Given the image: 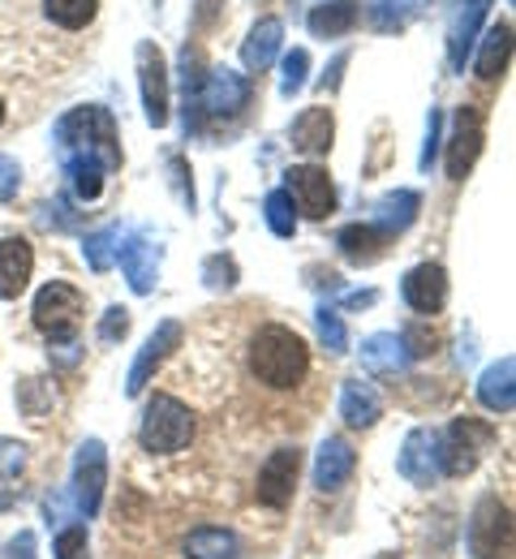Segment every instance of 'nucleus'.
Returning <instances> with one entry per match:
<instances>
[{
    "instance_id": "obj_8",
    "label": "nucleus",
    "mask_w": 516,
    "mask_h": 559,
    "mask_svg": "<svg viewBox=\"0 0 516 559\" xmlns=\"http://www.w3.org/2000/svg\"><path fill=\"white\" fill-rule=\"evenodd\" d=\"M396 469L413 487H435V478H440V430H431V426L409 430V439L396 456Z\"/></svg>"
},
{
    "instance_id": "obj_1",
    "label": "nucleus",
    "mask_w": 516,
    "mask_h": 559,
    "mask_svg": "<svg viewBox=\"0 0 516 559\" xmlns=\"http://www.w3.org/2000/svg\"><path fill=\"white\" fill-rule=\"evenodd\" d=\"M52 142H57V155H61V164H65V177L74 181L77 199H82V203L99 199L104 177L121 168V142H117L112 112L99 108V104L74 108L70 117L57 121Z\"/></svg>"
},
{
    "instance_id": "obj_20",
    "label": "nucleus",
    "mask_w": 516,
    "mask_h": 559,
    "mask_svg": "<svg viewBox=\"0 0 516 559\" xmlns=\"http://www.w3.org/2000/svg\"><path fill=\"white\" fill-rule=\"evenodd\" d=\"M117 259H121V267H125V280H130V288L134 293H151V284H155V259H159V250L151 246L143 233H134L125 246H117Z\"/></svg>"
},
{
    "instance_id": "obj_42",
    "label": "nucleus",
    "mask_w": 516,
    "mask_h": 559,
    "mask_svg": "<svg viewBox=\"0 0 516 559\" xmlns=\"http://www.w3.org/2000/svg\"><path fill=\"white\" fill-rule=\"evenodd\" d=\"M440 126H443V117H440V112H431V130H427V151H422V168H431V159H435V142H440Z\"/></svg>"
},
{
    "instance_id": "obj_18",
    "label": "nucleus",
    "mask_w": 516,
    "mask_h": 559,
    "mask_svg": "<svg viewBox=\"0 0 516 559\" xmlns=\"http://www.w3.org/2000/svg\"><path fill=\"white\" fill-rule=\"evenodd\" d=\"M332 134H336V121L327 108H305L293 121L289 139H293V151L301 155H327L332 151Z\"/></svg>"
},
{
    "instance_id": "obj_43",
    "label": "nucleus",
    "mask_w": 516,
    "mask_h": 559,
    "mask_svg": "<svg viewBox=\"0 0 516 559\" xmlns=\"http://www.w3.org/2000/svg\"><path fill=\"white\" fill-rule=\"evenodd\" d=\"M370 301H374V293H353L349 297V306H370Z\"/></svg>"
},
{
    "instance_id": "obj_29",
    "label": "nucleus",
    "mask_w": 516,
    "mask_h": 559,
    "mask_svg": "<svg viewBox=\"0 0 516 559\" xmlns=\"http://www.w3.org/2000/svg\"><path fill=\"white\" fill-rule=\"evenodd\" d=\"M241 556V547H237V538L228 534V530H194L190 538H185V559H237Z\"/></svg>"
},
{
    "instance_id": "obj_30",
    "label": "nucleus",
    "mask_w": 516,
    "mask_h": 559,
    "mask_svg": "<svg viewBox=\"0 0 516 559\" xmlns=\"http://www.w3.org/2000/svg\"><path fill=\"white\" fill-rule=\"evenodd\" d=\"M95 9H99V0H44V13L65 31H82L95 17Z\"/></svg>"
},
{
    "instance_id": "obj_16",
    "label": "nucleus",
    "mask_w": 516,
    "mask_h": 559,
    "mask_svg": "<svg viewBox=\"0 0 516 559\" xmlns=\"http://www.w3.org/2000/svg\"><path fill=\"white\" fill-rule=\"evenodd\" d=\"M35 272V250L26 237H4L0 241V301H13L17 293H26Z\"/></svg>"
},
{
    "instance_id": "obj_40",
    "label": "nucleus",
    "mask_w": 516,
    "mask_h": 559,
    "mask_svg": "<svg viewBox=\"0 0 516 559\" xmlns=\"http://www.w3.org/2000/svg\"><path fill=\"white\" fill-rule=\"evenodd\" d=\"M203 276H207V284H212V288H220V284L228 288V284L237 280V263H232V259H220V254H216V259H207Z\"/></svg>"
},
{
    "instance_id": "obj_11",
    "label": "nucleus",
    "mask_w": 516,
    "mask_h": 559,
    "mask_svg": "<svg viewBox=\"0 0 516 559\" xmlns=\"http://www.w3.org/2000/svg\"><path fill=\"white\" fill-rule=\"evenodd\" d=\"M139 78H143V108H147V121L159 130L168 126V66H164V52L155 44H139Z\"/></svg>"
},
{
    "instance_id": "obj_5",
    "label": "nucleus",
    "mask_w": 516,
    "mask_h": 559,
    "mask_svg": "<svg viewBox=\"0 0 516 559\" xmlns=\"http://www.w3.org/2000/svg\"><path fill=\"white\" fill-rule=\"evenodd\" d=\"M82 310H86V301H82V293H77L74 284L52 280V284L39 288L31 314H35V328H39L52 345H65V341H74L77 323H82Z\"/></svg>"
},
{
    "instance_id": "obj_12",
    "label": "nucleus",
    "mask_w": 516,
    "mask_h": 559,
    "mask_svg": "<svg viewBox=\"0 0 516 559\" xmlns=\"http://www.w3.org/2000/svg\"><path fill=\"white\" fill-rule=\"evenodd\" d=\"M181 336H185V332H181V323H172V319L151 332L143 353H139V361H134V370H130V379H125V392H130V396H143V388L151 383V374L159 370V361L172 349H181Z\"/></svg>"
},
{
    "instance_id": "obj_24",
    "label": "nucleus",
    "mask_w": 516,
    "mask_h": 559,
    "mask_svg": "<svg viewBox=\"0 0 516 559\" xmlns=\"http://www.w3.org/2000/svg\"><path fill=\"white\" fill-rule=\"evenodd\" d=\"M358 17H362V4L358 0H332V4H319L310 13V31L319 39H336V35H349L358 26Z\"/></svg>"
},
{
    "instance_id": "obj_10",
    "label": "nucleus",
    "mask_w": 516,
    "mask_h": 559,
    "mask_svg": "<svg viewBox=\"0 0 516 559\" xmlns=\"http://www.w3.org/2000/svg\"><path fill=\"white\" fill-rule=\"evenodd\" d=\"M289 199H293L297 211L310 215V219L332 215V207H336V186H332L327 168H314V164L289 168Z\"/></svg>"
},
{
    "instance_id": "obj_27",
    "label": "nucleus",
    "mask_w": 516,
    "mask_h": 559,
    "mask_svg": "<svg viewBox=\"0 0 516 559\" xmlns=\"http://www.w3.org/2000/svg\"><path fill=\"white\" fill-rule=\"evenodd\" d=\"M418 207H422L418 190H396V194H387V199L374 207V228H383V233H405V228L418 219Z\"/></svg>"
},
{
    "instance_id": "obj_44",
    "label": "nucleus",
    "mask_w": 516,
    "mask_h": 559,
    "mask_svg": "<svg viewBox=\"0 0 516 559\" xmlns=\"http://www.w3.org/2000/svg\"><path fill=\"white\" fill-rule=\"evenodd\" d=\"M9 508H13V495H9V490H0V512H9Z\"/></svg>"
},
{
    "instance_id": "obj_35",
    "label": "nucleus",
    "mask_w": 516,
    "mask_h": 559,
    "mask_svg": "<svg viewBox=\"0 0 516 559\" xmlns=\"http://www.w3.org/2000/svg\"><path fill=\"white\" fill-rule=\"evenodd\" d=\"M305 70H310V52H305V48H293V52L285 57V78H280V91H285V95H297V91L305 86Z\"/></svg>"
},
{
    "instance_id": "obj_21",
    "label": "nucleus",
    "mask_w": 516,
    "mask_h": 559,
    "mask_svg": "<svg viewBox=\"0 0 516 559\" xmlns=\"http://www.w3.org/2000/svg\"><path fill=\"white\" fill-rule=\"evenodd\" d=\"M280 39H285L280 17H263V22H254L250 39L241 44V61H245V70L250 73L267 70V66L276 61V52H280Z\"/></svg>"
},
{
    "instance_id": "obj_39",
    "label": "nucleus",
    "mask_w": 516,
    "mask_h": 559,
    "mask_svg": "<svg viewBox=\"0 0 516 559\" xmlns=\"http://www.w3.org/2000/svg\"><path fill=\"white\" fill-rule=\"evenodd\" d=\"M17 186H22V168H17V159L0 155V203H9V199L17 194Z\"/></svg>"
},
{
    "instance_id": "obj_19",
    "label": "nucleus",
    "mask_w": 516,
    "mask_h": 559,
    "mask_svg": "<svg viewBox=\"0 0 516 559\" xmlns=\"http://www.w3.org/2000/svg\"><path fill=\"white\" fill-rule=\"evenodd\" d=\"M487 13H491V0H465V4L456 9L452 31H447V61H452V70L465 66V52H469V44H473V35H478V22H482Z\"/></svg>"
},
{
    "instance_id": "obj_32",
    "label": "nucleus",
    "mask_w": 516,
    "mask_h": 559,
    "mask_svg": "<svg viewBox=\"0 0 516 559\" xmlns=\"http://www.w3.org/2000/svg\"><path fill=\"white\" fill-rule=\"evenodd\" d=\"M117 241H121V228H99V233H91V237H86V246H82V254H86V263H91V272H108V267H112V254H117Z\"/></svg>"
},
{
    "instance_id": "obj_14",
    "label": "nucleus",
    "mask_w": 516,
    "mask_h": 559,
    "mask_svg": "<svg viewBox=\"0 0 516 559\" xmlns=\"http://www.w3.org/2000/svg\"><path fill=\"white\" fill-rule=\"evenodd\" d=\"M478 151H482V117L473 108H460L456 112V134L447 142V177L465 181V173L473 168Z\"/></svg>"
},
{
    "instance_id": "obj_3",
    "label": "nucleus",
    "mask_w": 516,
    "mask_h": 559,
    "mask_svg": "<svg viewBox=\"0 0 516 559\" xmlns=\"http://www.w3.org/2000/svg\"><path fill=\"white\" fill-rule=\"evenodd\" d=\"M139 439L147 452H181L190 439H194V414L168 396V392H155L147 401V414L139 426Z\"/></svg>"
},
{
    "instance_id": "obj_13",
    "label": "nucleus",
    "mask_w": 516,
    "mask_h": 559,
    "mask_svg": "<svg viewBox=\"0 0 516 559\" xmlns=\"http://www.w3.org/2000/svg\"><path fill=\"white\" fill-rule=\"evenodd\" d=\"M250 104V78L237 70H212L203 86V108L212 117H237Z\"/></svg>"
},
{
    "instance_id": "obj_15",
    "label": "nucleus",
    "mask_w": 516,
    "mask_h": 559,
    "mask_svg": "<svg viewBox=\"0 0 516 559\" xmlns=\"http://www.w3.org/2000/svg\"><path fill=\"white\" fill-rule=\"evenodd\" d=\"M353 469H358L353 443L349 439H323L319 461H314V487L323 490V495H332V490H340L353 478Z\"/></svg>"
},
{
    "instance_id": "obj_45",
    "label": "nucleus",
    "mask_w": 516,
    "mask_h": 559,
    "mask_svg": "<svg viewBox=\"0 0 516 559\" xmlns=\"http://www.w3.org/2000/svg\"><path fill=\"white\" fill-rule=\"evenodd\" d=\"M0 126H4V99H0Z\"/></svg>"
},
{
    "instance_id": "obj_22",
    "label": "nucleus",
    "mask_w": 516,
    "mask_h": 559,
    "mask_svg": "<svg viewBox=\"0 0 516 559\" xmlns=\"http://www.w3.org/2000/svg\"><path fill=\"white\" fill-rule=\"evenodd\" d=\"M513 379H516V361H513V357L495 361V366H491V370L478 379V401H482L491 414H513V405H516Z\"/></svg>"
},
{
    "instance_id": "obj_34",
    "label": "nucleus",
    "mask_w": 516,
    "mask_h": 559,
    "mask_svg": "<svg viewBox=\"0 0 516 559\" xmlns=\"http://www.w3.org/2000/svg\"><path fill=\"white\" fill-rule=\"evenodd\" d=\"M314 323H319V336H323V345H327V349L332 353L349 349V332H345V323H340V314H336V310H327V306H323V310L314 314Z\"/></svg>"
},
{
    "instance_id": "obj_33",
    "label": "nucleus",
    "mask_w": 516,
    "mask_h": 559,
    "mask_svg": "<svg viewBox=\"0 0 516 559\" xmlns=\"http://www.w3.org/2000/svg\"><path fill=\"white\" fill-rule=\"evenodd\" d=\"M427 0H374V26L379 31H400L409 17L422 13Z\"/></svg>"
},
{
    "instance_id": "obj_46",
    "label": "nucleus",
    "mask_w": 516,
    "mask_h": 559,
    "mask_svg": "<svg viewBox=\"0 0 516 559\" xmlns=\"http://www.w3.org/2000/svg\"><path fill=\"white\" fill-rule=\"evenodd\" d=\"M379 559H400V556H379Z\"/></svg>"
},
{
    "instance_id": "obj_38",
    "label": "nucleus",
    "mask_w": 516,
    "mask_h": 559,
    "mask_svg": "<svg viewBox=\"0 0 516 559\" xmlns=\"http://www.w3.org/2000/svg\"><path fill=\"white\" fill-rule=\"evenodd\" d=\"M125 332H130V310L112 306V310L104 314V323H99V341H104V345H112V341H121Z\"/></svg>"
},
{
    "instance_id": "obj_26",
    "label": "nucleus",
    "mask_w": 516,
    "mask_h": 559,
    "mask_svg": "<svg viewBox=\"0 0 516 559\" xmlns=\"http://www.w3.org/2000/svg\"><path fill=\"white\" fill-rule=\"evenodd\" d=\"M383 241H387V233L374 228V224H349V228L336 237V246H340V254H345L349 263H374V259L383 254Z\"/></svg>"
},
{
    "instance_id": "obj_36",
    "label": "nucleus",
    "mask_w": 516,
    "mask_h": 559,
    "mask_svg": "<svg viewBox=\"0 0 516 559\" xmlns=\"http://www.w3.org/2000/svg\"><path fill=\"white\" fill-rule=\"evenodd\" d=\"M57 559H86V525H70L57 538Z\"/></svg>"
},
{
    "instance_id": "obj_28",
    "label": "nucleus",
    "mask_w": 516,
    "mask_h": 559,
    "mask_svg": "<svg viewBox=\"0 0 516 559\" xmlns=\"http://www.w3.org/2000/svg\"><path fill=\"white\" fill-rule=\"evenodd\" d=\"M508 57H513V26L508 22H500V26H491L487 31V39H482V57H478V78H500V73L508 70Z\"/></svg>"
},
{
    "instance_id": "obj_7",
    "label": "nucleus",
    "mask_w": 516,
    "mask_h": 559,
    "mask_svg": "<svg viewBox=\"0 0 516 559\" xmlns=\"http://www.w3.org/2000/svg\"><path fill=\"white\" fill-rule=\"evenodd\" d=\"M108 487V452L99 439H86L74 456V503L82 516H95Z\"/></svg>"
},
{
    "instance_id": "obj_17",
    "label": "nucleus",
    "mask_w": 516,
    "mask_h": 559,
    "mask_svg": "<svg viewBox=\"0 0 516 559\" xmlns=\"http://www.w3.org/2000/svg\"><path fill=\"white\" fill-rule=\"evenodd\" d=\"M405 301L418 310V314H435L447 301V272L440 263H422L405 276Z\"/></svg>"
},
{
    "instance_id": "obj_6",
    "label": "nucleus",
    "mask_w": 516,
    "mask_h": 559,
    "mask_svg": "<svg viewBox=\"0 0 516 559\" xmlns=\"http://www.w3.org/2000/svg\"><path fill=\"white\" fill-rule=\"evenodd\" d=\"M469 551L473 559H508L513 551V512L500 495L478 499L473 521H469Z\"/></svg>"
},
{
    "instance_id": "obj_4",
    "label": "nucleus",
    "mask_w": 516,
    "mask_h": 559,
    "mask_svg": "<svg viewBox=\"0 0 516 559\" xmlns=\"http://www.w3.org/2000/svg\"><path fill=\"white\" fill-rule=\"evenodd\" d=\"M491 443H495V426L478 418H456L440 435V474H447V478L473 474Z\"/></svg>"
},
{
    "instance_id": "obj_2",
    "label": "nucleus",
    "mask_w": 516,
    "mask_h": 559,
    "mask_svg": "<svg viewBox=\"0 0 516 559\" xmlns=\"http://www.w3.org/2000/svg\"><path fill=\"white\" fill-rule=\"evenodd\" d=\"M250 370L259 383H267L276 392H293L310 370V349L293 328L267 323V328H259V336L250 345Z\"/></svg>"
},
{
    "instance_id": "obj_41",
    "label": "nucleus",
    "mask_w": 516,
    "mask_h": 559,
    "mask_svg": "<svg viewBox=\"0 0 516 559\" xmlns=\"http://www.w3.org/2000/svg\"><path fill=\"white\" fill-rule=\"evenodd\" d=\"M4 559H35V534H26V530H22V534L9 543Z\"/></svg>"
},
{
    "instance_id": "obj_31",
    "label": "nucleus",
    "mask_w": 516,
    "mask_h": 559,
    "mask_svg": "<svg viewBox=\"0 0 516 559\" xmlns=\"http://www.w3.org/2000/svg\"><path fill=\"white\" fill-rule=\"evenodd\" d=\"M263 215H267V228H272L276 237H293L297 233V211H293L289 190H272L267 203H263Z\"/></svg>"
},
{
    "instance_id": "obj_23",
    "label": "nucleus",
    "mask_w": 516,
    "mask_h": 559,
    "mask_svg": "<svg viewBox=\"0 0 516 559\" xmlns=\"http://www.w3.org/2000/svg\"><path fill=\"white\" fill-rule=\"evenodd\" d=\"M340 418L349 421V426H374V421L383 418V401H379V392L362 383V379H349L345 388H340Z\"/></svg>"
},
{
    "instance_id": "obj_37",
    "label": "nucleus",
    "mask_w": 516,
    "mask_h": 559,
    "mask_svg": "<svg viewBox=\"0 0 516 559\" xmlns=\"http://www.w3.org/2000/svg\"><path fill=\"white\" fill-rule=\"evenodd\" d=\"M26 469V448L13 439H0V478H17Z\"/></svg>"
},
{
    "instance_id": "obj_25",
    "label": "nucleus",
    "mask_w": 516,
    "mask_h": 559,
    "mask_svg": "<svg viewBox=\"0 0 516 559\" xmlns=\"http://www.w3.org/2000/svg\"><path fill=\"white\" fill-rule=\"evenodd\" d=\"M405 361H409L405 341L392 336V332H379V336H370L367 345H362V366H367L370 374H396V370H405Z\"/></svg>"
},
{
    "instance_id": "obj_9",
    "label": "nucleus",
    "mask_w": 516,
    "mask_h": 559,
    "mask_svg": "<svg viewBox=\"0 0 516 559\" xmlns=\"http://www.w3.org/2000/svg\"><path fill=\"white\" fill-rule=\"evenodd\" d=\"M297 474H301V452L297 448H280V452H272L267 456V465L259 469V503H267V508H289V499H293L297 490Z\"/></svg>"
}]
</instances>
